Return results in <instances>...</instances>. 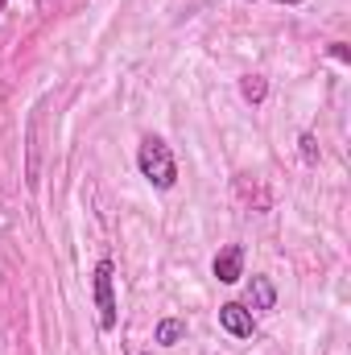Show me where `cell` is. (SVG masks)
Instances as JSON below:
<instances>
[{"mask_svg": "<svg viewBox=\"0 0 351 355\" xmlns=\"http://www.w3.org/2000/svg\"><path fill=\"white\" fill-rule=\"evenodd\" d=\"M137 170L141 178L153 186V190H174L178 182V162L174 153H170V145L162 141V137H141V145H137Z\"/></svg>", "mask_w": 351, "mask_h": 355, "instance_id": "1", "label": "cell"}, {"mask_svg": "<svg viewBox=\"0 0 351 355\" xmlns=\"http://www.w3.org/2000/svg\"><path fill=\"white\" fill-rule=\"evenodd\" d=\"M91 293H95V310H99V331H116V322H120V306H116V265L108 257L91 272Z\"/></svg>", "mask_w": 351, "mask_h": 355, "instance_id": "2", "label": "cell"}, {"mask_svg": "<svg viewBox=\"0 0 351 355\" xmlns=\"http://www.w3.org/2000/svg\"><path fill=\"white\" fill-rule=\"evenodd\" d=\"M219 327L232 335V339H252L257 335V318L244 302H223L219 306Z\"/></svg>", "mask_w": 351, "mask_h": 355, "instance_id": "3", "label": "cell"}, {"mask_svg": "<svg viewBox=\"0 0 351 355\" xmlns=\"http://www.w3.org/2000/svg\"><path fill=\"white\" fill-rule=\"evenodd\" d=\"M211 272H215V281L236 285V281L244 277V248H240V244L219 248V252H215V261H211Z\"/></svg>", "mask_w": 351, "mask_h": 355, "instance_id": "4", "label": "cell"}, {"mask_svg": "<svg viewBox=\"0 0 351 355\" xmlns=\"http://www.w3.org/2000/svg\"><path fill=\"white\" fill-rule=\"evenodd\" d=\"M244 306H248V310H261V314L277 306V285H273L264 272H257V277L248 281V302H244Z\"/></svg>", "mask_w": 351, "mask_h": 355, "instance_id": "5", "label": "cell"}, {"mask_svg": "<svg viewBox=\"0 0 351 355\" xmlns=\"http://www.w3.org/2000/svg\"><path fill=\"white\" fill-rule=\"evenodd\" d=\"M25 145H29V162H25V186L33 190L37 186V112L29 116L25 124Z\"/></svg>", "mask_w": 351, "mask_h": 355, "instance_id": "6", "label": "cell"}, {"mask_svg": "<svg viewBox=\"0 0 351 355\" xmlns=\"http://www.w3.org/2000/svg\"><path fill=\"white\" fill-rule=\"evenodd\" d=\"M182 339H186V318H162L153 331V343H162V347H178Z\"/></svg>", "mask_w": 351, "mask_h": 355, "instance_id": "7", "label": "cell"}, {"mask_svg": "<svg viewBox=\"0 0 351 355\" xmlns=\"http://www.w3.org/2000/svg\"><path fill=\"white\" fill-rule=\"evenodd\" d=\"M240 95H244L248 103H264V95H268V83H264L261 75H244V79H240Z\"/></svg>", "mask_w": 351, "mask_h": 355, "instance_id": "8", "label": "cell"}, {"mask_svg": "<svg viewBox=\"0 0 351 355\" xmlns=\"http://www.w3.org/2000/svg\"><path fill=\"white\" fill-rule=\"evenodd\" d=\"M298 149H302V162H306V166H318L323 149H318V137H314V132H302V137H298Z\"/></svg>", "mask_w": 351, "mask_h": 355, "instance_id": "9", "label": "cell"}, {"mask_svg": "<svg viewBox=\"0 0 351 355\" xmlns=\"http://www.w3.org/2000/svg\"><path fill=\"white\" fill-rule=\"evenodd\" d=\"M327 54H331L335 62H343V67L351 62V50H348V42H331V46H327Z\"/></svg>", "mask_w": 351, "mask_h": 355, "instance_id": "10", "label": "cell"}, {"mask_svg": "<svg viewBox=\"0 0 351 355\" xmlns=\"http://www.w3.org/2000/svg\"><path fill=\"white\" fill-rule=\"evenodd\" d=\"M273 4H289V8H293V4H302V0H273Z\"/></svg>", "mask_w": 351, "mask_h": 355, "instance_id": "11", "label": "cell"}, {"mask_svg": "<svg viewBox=\"0 0 351 355\" xmlns=\"http://www.w3.org/2000/svg\"><path fill=\"white\" fill-rule=\"evenodd\" d=\"M141 355H153V352H141Z\"/></svg>", "mask_w": 351, "mask_h": 355, "instance_id": "12", "label": "cell"}]
</instances>
